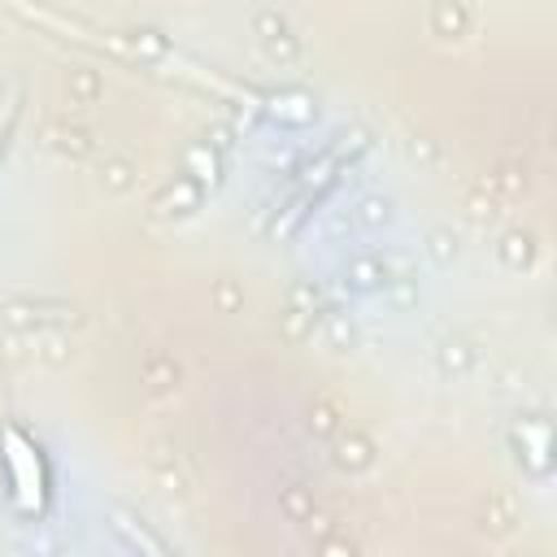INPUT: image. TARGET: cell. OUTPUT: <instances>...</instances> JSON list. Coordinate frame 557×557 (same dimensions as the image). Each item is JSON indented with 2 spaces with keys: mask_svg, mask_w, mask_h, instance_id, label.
<instances>
[{
  "mask_svg": "<svg viewBox=\"0 0 557 557\" xmlns=\"http://www.w3.org/2000/svg\"><path fill=\"white\" fill-rule=\"evenodd\" d=\"M4 466H9V479H13L17 509L22 513H39L44 509V496H48V479H44L39 448L22 431H4Z\"/></svg>",
  "mask_w": 557,
  "mask_h": 557,
  "instance_id": "obj_1",
  "label": "cell"
}]
</instances>
